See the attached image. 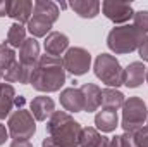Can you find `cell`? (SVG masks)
I'll list each match as a JSON object with an SVG mask.
<instances>
[{
	"mask_svg": "<svg viewBox=\"0 0 148 147\" xmlns=\"http://www.w3.org/2000/svg\"><path fill=\"white\" fill-rule=\"evenodd\" d=\"M10 147H33L29 140H12Z\"/></svg>",
	"mask_w": 148,
	"mask_h": 147,
	"instance_id": "1f68e13d",
	"label": "cell"
},
{
	"mask_svg": "<svg viewBox=\"0 0 148 147\" xmlns=\"http://www.w3.org/2000/svg\"><path fill=\"white\" fill-rule=\"evenodd\" d=\"M133 19H134V26L138 30H141L145 35H148V10H138V12H134Z\"/></svg>",
	"mask_w": 148,
	"mask_h": 147,
	"instance_id": "484cf974",
	"label": "cell"
},
{
	"mask_svg": "<svg viewBox=\"0 0 148 147\" xmlns=\"http://www.w3.org/2000/svg\"><path fill=\"white\" fill-rule=\"evenodd\" d=\"M69 7L73 9L79 17L93 19V17H97V16H98L102 3H100V2H97V0H73V2L69 3Z\"/></svg>",
	"mask_w": 148,
	"mask_h": 147,
	"instance_id": "ac0fdd59",
	"label": "cell"
},
{
	"mask_svg": "<svg viewBox=\"0 0 148 147\" xmlns=\"http://www.w3.org/2000/svg\"><path fill=\"white\" fill-rule=\"evenodd\" d=\"M14 62H16V52H14V49L7 42L0 43V69L7 71Z\"/></svg>",
	"mask_w": 148,
	"mask_h": 147,
	"instance_id": "d4e9b609",
	"label": "cell"
},
{
	"mask_svg": "<svg viewBox=\"0 0 148 147\" xmlns=\"http://www.w3.org/2000/svg\"><path fill=\"white\" fill-rule=\"evenodd\" d=\"M79 147H110V139L102 135L93 126H84L81 130Z\"/></svg>",
	"mask_w": 148,
	"mask_h": 147,
	"instance_id": "5bb4252c",
	"label": "cell"
},
{
	"mask_svg": "<svg viewBox=\"0 0 148 147\" xmlns=\"http://www.w3.org/2000/svg\"><path fill=\"white\" fill-rule=\"evenodd\" d=\"M9 7H10V0H0V17L9 16Z\"/></svg>",
	"mask_w": 148,
	"mask_h": 147,
	"instance_id": "f546056e",
	"label": "cell"
},
{
	"mask_svg": "<svg viewBox=\"0 0 148 147\" xmlns=\"http://www.w3.org/2000/svg\"><path fill=\"white\" fill-rule=\"evenodd\" d=\"M124 102H126V97L117 88H103L102 90V102H100L102 109L117 111L124 106Z\"/></svg>",
	"mask_w": 148,
	"mask_h": 147,
	"instance_id": "44dd1931",
	"label": "cell"
},
{
	"mask_svg": "<svg viewBox=\"0 0 148 147\" xmlns=\"http://www.w3.org/2000/svg\"><path fill=\"white\" fill-rule=\"evenodd\" d=\"M81 92H83V99H84V111L95 112L102 102V88L95 83H84L81 87Z\"/></svg>",
	"mask_w": 148,
	"mask_h": 147,
	"instance_id": "9a60e30c",
	"label": "cell"
},
{
	"mask_svg": "<svg viewBox=\"0 0 148 147\" xmlns=\"http://www.w3.org/2000/svg\"><path fill=\"white\" fill-rule=\"evenodd\" d=\"M147 121H148V119H147ZM147 126H148V125H147Z\"/></svg>",
	"mask_w": 148,
	"mask_h": 147,
	"instance_id": "74e56055",
	"label": "cell"
},
{
	"mask_svg": "<svg viewBox=\"0 0 148 147\" xmlns=\"http://www.w3.org/2000/svg\"><path fill=\"white\" fill-rule=\"evenodd\" d=\"M38 59H40V43L36 38L29 37L24 40V43L19 49V62L26 68L35 69Z\"/></svg>",
	"mask_w": 148,
	"mask_h": 147,
	"instance_id": "8fae6325",
	"label": "cell"
},
{
	"mask_svg": "<svg viewBox=\"0 0 148 147\" xmlns=\"http://www.w3.org/2000/svg\"><path fill=\"white\" fill-rule=\"evenodd\" d=\"M64 69L69 71L73 76H83L88 73L91 66V54L83 47H71L64 54Z\"/></svg>",
	"mask_w": 148,
	"mask_h": 147,
	"instance_id": "52a82bcc",
	"label": "cell"
},
{
	"mask_svg": "<svg viewBox=\"0 0 148 147\" xmlns=\"http://www.w3.org/2000/svg\"><path fill=\"white\" fill-rule=\"evenodd\" d=\"M134 139L138 147H148V126H143L138 132H134Z\"/></svg>",
	"mask_w": 148,
	"mask_h": 147,
	"instance_id": "4316f807",
	"label": "cell"
},
{
	"mask_svg": "<svg viewBox=\"0 0 148 147\" xmlns=\"http://www.w3.org/2000/svg\"><path fill=\"white\" fill-rule=\"evenodd\" d=\"M110 147H122L121 146V135H115L110 139Z\"/></svg>",
	"mask_w": 148,
	"mask_h": 147,
	"instance_id": "836d02e7",
	"label": "cell"
},
{
	"mask_svg": "<svg viewBox=\"0 0 148 147\" xmlns=\"http://www.w3.org/2000/svg\"><path fill=\"white\" fill-rule=\"evenodd\" d=\"M48 140L55 147H79L83 126L66 111H55L47 121Z\"/></svg>",
	"mask_w": 148,
	"mask_h": 147,
	"instance_id": "7a4b0ae2",
	"label": "cell"
},
{
	"mask_svg": "<svg viewBox=\"0 0 148 147\" xmlns=\"http://www.w3.org/2000/svg\"><path fill=\"white\" fill-rule=\"evenodd\" d=\"M29 107H31V114L36 121H48L50 116L55 112V102H53V99H50L47 95H38L31 101Z\"/></svg>",
	"mask_w": 148,
	"mask_h": 147,
	"instance_id": "7c38bea8",
	"label": "cell"
},
{
	"mask_svg": "<svg viewBox=\"0 0 148 147\" xmlns=\"http://www.w3.org/2000/svg\"><path fill=\"white\" fill-rule=\"evenodd\" d=\"M31 12H33V2L29 0H14L10 2L9 7V17H12L16 23L24 24L31 19Z\"/></svg>",
	"mask_w": 148,
	"mask_h": 147,
	"instance_id": "2e32d148",
	"label": "cell"
},
{
	"mask_svg": "<svg viewBox=\"0 0 148 147\" xmlns=\"http://www.w3.org/2000/svg\"><path fill=\"white\" fill-rule=\"evenodd\" d=\"M148 119V111H147V104L143 99L140 97H129L124 106H122V130L134 133L140 128H143L145 121Z\"/></svg>",
	"mask_w": 148,
	"mask_h": 147,
	"instance_id": "5b68a950",
	"label": "cell"
},
{
	"mask_svg": "<svg viewBox=\"0 0 148 147\" xmlns=\"http://www.w3.org/2000/svg\"><path fill=\"white\" fill-rule=\"evenodd\" d=\"M93 71H95V76L102 83H105L109 88H117V87L124 85V69H122L121 62L115 59V55H112V54L97 55Z\"/></svg>",
	"mask_w": 148,
	"mask_h": 147,
	"instance_id": "277c9868",
	"label": "cell"
},
{
	"mask_svg": "<svg viewBox=\"0 0 148 147\" xmlns=\"http://www.w3.org/2000/svg\"><path fill=\"white\" fill-rule=\"evenodd\" d=\"M33 14H38V16L47 17V19L53 24V23L59 19L60 10H59V5L53 3V2H50V0H36V2L33 3Z\"/></svg>",
	"mask_w": 148,
	"mask_h": 147,
	"instance_id": "7402d4cb",
	"label": "cell"
},
{
	"mask_svg": "<svg viewBox=\"0 0 148 147\" xmlns=\"http://www.w3.org/2000/svg\"><path fill=\"white\" fill-rule=\"evenodd\" d=\"M147 80V68L141 61H134L127 64L124 69V85L127 88H138Z\"/></svg>",
	"mask_w": 148,
	"mask_h": 147,
	"instance_id": "4fadbf2b",
	"label": "cell"
},
{
	"mask_svg": "<svg viewBox=\"0 0 148 147\" xmlns=\"http://www.w3.org/2000/svg\"><path fill=\"white\" fill-rule=\"evenodd\" d=\"M31 74H33L31 68H26L19 61H16L7 71H3V80H5V83H23V85H26V83H29Z\"/></svg>",
	"mask_w": 148,
	"mask_h": 147,
	"instance_id": "e0dca14e",
	"label": "cell"
},
{
	"mask_svg": "<svg viewBox=\"0 0 148 147\" xmlns=\"http://www.w3.org/2000/svg\"><path fill=\"white\" fill-rule=\"evenodd\" d=\"M147 83H148V68H147Z\"/></svg>",
	"mask_w": 148,
	"mask_h": 147,
	"instance_id": "8d00e7d4",
	"label": "cell"
},
{
	"mask_svg": "<svg viewBox=\"0 0 148 147\" xmlns=\"http://www.w3.org/2000/svg\"><path fill=\"white\" fill-rule=\"evenodd\" d=\"M95 125L97 130L103 132V133H110L119 126V116L117 111H110V109H102L97 112L95 116Z\"/></svg>",
	"mask_w": 148,
	"mask_h": 147,
	"instance_id": "d6986e66",
	"label": "cell"
},
{
	"mask_svg": "<svg viewBox=\"0 0 148 147\" xmlns=\"http://www.w3.org/2000/svg\"><path fill=\"white\" fill-rule=\"evenodd\" d=\"M60 106L66 112H83L84 111V99L81 88L69 87L60 92Z\"/></svg>",
	"mask_w": 148,
	"mask_h": 147,
	"instance_id": "9c48e42d",
	"label": "cell"
},
{
	"mask_svg": "<svg viewBox=\"0 0 148 147\" xmlns=\"http://www.w3.org/2000/svg\"><path fill=\"white\" fill-rule=\"evenodd\" d=\"M24 102H26V99H24L23 95H19V97H16L14 106H17V109H21V107H24Z\"/></svg>",
	"mask_w": 148,
	"mask_h": 147,
	"instance_id": "d6a6232c",
	"label": "cell"
},
{
	"mask_svg": "<svg viewBox=\"0 0 148 147\" xmlns=\"http://www.w3.org/2000/svg\"><path fill=\"white\" fill-rule=\"evenodd\" d=\"M121 146H122V147H138L136 139H134V133L124 132V133L121 135Z\"/></svg>",
	"mask_w": 148,
	"mask_h": 147,
	"instance_id": "83f0119b",
	"label": "cell"
},
{
	"mask_svg": "<svg viewBox=\"0 0 148 147\" xmlns=\"http://www.w3.org/2000/svg\"><path fill=\"white\" fill-rule=\"evenodd\" d=\"M24 40H26V28H24V24L14 23L9 28V31H7V43L12 49H21Z\"/></svg>",
	"mask_w": 148,
	"mask_h": 147,
	"instance_id": "cb8c5ba5",
	"label": "cell"
},
{
	"mask_svg": "<svg viewBox=\"0 0 148 147\" xmlns=\"http://www.w3.org/2000/svg\"><path fill=\"white\" fill-rule=\"evenodd\" d=\"M138 52H140V57H141V61H148V35L145 37L143 43L140 45Z\"/></svg>",
	"mask_w": 148,
	"mask_h": 147,
	"instance_id": "f1b7e54d",
	"label": "cell"
},
{
	"mask_svg": "<svg viewBox=\"0 0 148 147\" xmlns=\"http://www.w3.org/2000/svg\"><path fill=\"white\" fill-rule=\"evenodd\" d=\"M36 119L33 118L31 111H26L24 107L16 109L7 121V130L12 140H29L36 132Z\"/></svg>",
	"mask_w": 148,
	"mask_h": 147,
	"instance_id": "8992f818",
	"label": "cell"
},
{
	"mask_svg": "<svg viewBox=\"0 0 148 147\" xmlns=\"http://www.w3.org/2000/svg\"><path fill=\"white\" fill-rule=\"evenodd\" d=\"M41 147H55V146H53V144H52L48 139H43V142H41Z\"/></svg>",
	"mask_w": 148,
	"mask_h": 147,
	"instance_id": "e575fe53",
	"label": "cell"
},
{
	"mask_svg": "<svg viewBox=\"0 0 148 147\" xmlns=\"http://www.w3.org/2000/svg\"><path fill=\"white\" fill-rule=\"evenodd\" d=\"M9 139V130L5 128V125H2L0 123V146L2 144H5V140Z\"/></svg>",
	"mask_w": 148,
	"mask_h": 147,
	"instance_id": "4dcf8cb0",
	"label": "cell"
},
{
	"mask_svg": "<svg viewBox=\"0 0 148 147\" xmlns=\"http://www.w3.org/2000/svg\"><path fill=\"white\" fill-rule=\"evenodd\" d=\"M102 10L105 14L107 19H110L112 23L115 24H126L133 16H134V10H133V5L129 2H115V0H105L102 3Z\"/></svg>",
	"mask_w": 148,
	"mask_h": 147,
	"instance_id": "ba28073f",
	"label": "cell"
},
{
	"mask_svg": "<svg viewBox=\"0 0 148 147\" xmlns=\"http://www.w3.org/2000/svg\"><path fill=\"white\" fill-rule=\"evenodd\" d=\"M52 23L43 17V16H38V14H33V17L28 21V31L31 33L33 38H41V37H47L52 30Z\"/></svg>",
	"mask_w": 148,
	"mask_h": 147,
	"instance_id": "603a6c76",
	"label": "cell"
},
{
	"mask_svg": "<svg viewBox=\"0 0 148 147\" xmlns=\"http://www.w3.org/2000/svg\"><path fill=\"white\" fill-rule=\"evenodd\" d=\"M2 78H3V71H2V69H0V80H2Z\"/></svg>",
	"mask_w": 148,
	"mask_h": 147,
	"instance_id": "d590c367",
	"label": "cell"
},
{
	"mask_svg": "<svg viewBox=\"0 0 148 147\" xmlns=\"http://www.w3.org/2000/svg\"><path fill=\"white\" fill-rule=\"evenodd\" d=\"M145 37L147 35L141 30H138L134 24L114 26L107 35V47L114 54H129L140 49Z\"/></svg>",
	"mask_w": 148,
	"mask_h": 147,
	"instance_id": "3957f363",
	"label": "cell"
},
{
	"mask_svg": "<svg viewBox=\"0 0 148 147\" xmlns=\"http://www.w3.org/2000/svg\"><path fill=\"white\" fill-rule=\"evenodd\" d=\"M43 47H45V54L47 55L59 57L60 54L67 52V49H69V38L66 37L64 33H60V31H50L45 37Z\"/></svg>",
	"mask_w": 148,
	"mask_h": 147,
	"instance_id": "30bf717a",
	"label": "cell"
},
{
	"mask_svg": "<svg viewBox=\"0 0 148 147\" xmlns=\"http://www.w3.org/2000/svg\"><path fill=\"white\" fill-rule=\"evenodd\" d=\"M29 83L33 88L43 94H52L59 92L62 85L66 83V69L64 62L60 57H52V55H40L36 66L33 69Z\"/></svg>",
	"mask_w": 148,
	"mask_h": 147,
	"instance_id": "6da1fadb",
	"label": "cell"
},
{
	"mask_svg": "<svg viewBox=\"0 0 148 147\" xmlns=\"http://www.w3.org/2000/svg\"><path fill=\"white\" fill-rule=\"evenodd\" d=\"M16 90L10 83H0V119H5L14 107Z\"/></svg>",
	"mask_w": 148,
	"mask_h": 147,
	"instance_id": "ffe728a7",
	"label": "cell"
}]
</instances>
